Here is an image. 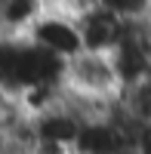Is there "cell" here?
<instances>
[{
    "instance_id": "obj_1",
    "label": "cell",
    "mask_w": 151,
    "mask_h": 154,
    "mask_svg": "<svg viewBox=\"0 0 151 154\" xmlns=\"http://www.w3.org/2000/svg\"><path fill=\"white\" fill-rule=\"evenodd\" d=\"M65 86L74 96L96 102H117L123 96V80L117 74L114 56L108 53H83L65 62Z\"/></svg>"
},
{
    "instance_id": "obj_2",
    "label": "cell",
    "mask_w": 151,
    "mask_h": 154,
    "mask_svg": "<svg viewBox=\"0 0 151 154\" xmlns=\"http://www.w3.org/2000/svg\"><path fill=\"white\" fill-rule=\"evenodd\" d=\"M28 40L37 43L43 53H49L59 62H71L74 56L83 53V37H80L77 19L65 16V12H56V9H46L37 19V25L28 31Z\"/></svg>"
},
{
    "instance_id": "obj_3",
    "label": "cell",
    "mask_w": 151,
    "mask_h": 154,
    "mask_svg": "<svg viewBox=\"0 0 151 154\" xmlns=\"http://www.w3.org/2000/svg\"><path fill=\"white\" fill-rule=\"evenodd\" d=\"M80 25V37H83V49L86 53H114V49L123 43L130 28V19H123L120 12L108 9V6H93L86 16L77 19Z\"/></svg>"
},
{
    "instance_id": "obj_4",
    "label": "cell",
    "mask_w": 151,
    "mask_h": 154,
    "mask_svg": "<svg viewBox=\"0 0 151 154\" xmlns=\"http://www.w3.org/2000/svg\"><path fill=\"white\" fill-rule=\"evenodd\" d=\"M49 6L46 0H0V34L3 37H28Z\"/></svg>"
},
{
    "instance_id": "obj_5",
    "label": "cell",
    "mask_w": 151,
    "mask_h": 154,
    "mask_svg": "<svg viewBox=\"0 0 151 154\" xmlns=\"http://www.w3.org/2000/svg\"><path fill=\"white\" fill-rule=\"evenodd\" d=\"M93 6H99V0H49V9L65 12V16H71V19L86 16Z\"/></svg>"
},
{
    "instance_id": "obj_6",
    "label": "cell",
    "mask_w": 151,
    "mask_h": 154,
    "mask_svg": "<svg viewBox=\"0 0 151 154\" xmlns=\"http://www.w3.org/2000/svg\"><path fill=\"white\" fill-rule=\"evenodd\" d=\"M46 6H49V0H46Z\"/></svg>"
}]
</instances>
